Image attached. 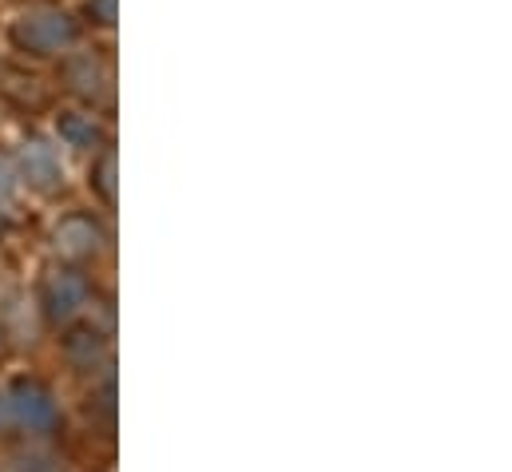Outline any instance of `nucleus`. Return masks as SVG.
Instances as JSON below:
<instances>
[{"instance_id": "nucleus-10", "label": "nucleus", "mask_w": 512, "mask_h": 472, "mask_svg": "<svg viewBox=\"0 0 512 472\" xmlns=\"http://www.w3.org/2000/svg\"><path fill=\"white\" fill-rule=\"evenodd\" d=\"M16 472H64V465L56 457H48V453H20Z\"/></svg>"}, {"instance_id": "nucleus-6", "label": "nucleus", "mask_w": 512, "mask_h": 472, "mask_svg": "<svg viewBox=\"0 0 512 472\" xmlns=\"http://www.w3.org/2000/svg\"><path fill=\"white\" fill-rule=\"evenodd\" d=\"M68 80H72V88L80 92V96H100L104 92V84H108V76H104V64L92 56V52H80V56H72L68 60Z\"/></svg>"}, {"instance_id": "nucleus-8", "label": "nucleus", "mask_w": 512, "mask_h": 472, "mask_svg": "<svg viewBox=\"0 0 512 472\" xmlns=\"http://www.w3.org/2000/svg\"><path fill=\"white\" fill-rule=\"evenodd\" d=\"M80 350L88 354L80 365H92L96 357H104V338H100L96 330H92V334H88V330H80V334H72V338H68V354H80Z\"/></svg>"}, {"instance_id": "nucleus-7", "label": "nucleus", "mask_w": 512, "mask_h": 472, "mask_svg": "<svg viewBox=\"0 0 512 472\" xmlns=\"http://www.w3.org/2000/svg\"><path fill=\"white\" fill-rule=\"evenodd\" d=\"M60 139H64L68 147H92V143L104 139V131H100V123L92 116L68 112V116H60Z\"/></svg>"}, {"instance_id": "nucleus-5", "label": "nucleus", "mask_w": 512, "mask_h": 472, "mask_svg": "<svg viewBox=\"0 0 512 472\" xmlns=\"http://www.w3.org/2000/svg\"><path fill=\"white\" fill-rule=\"evenodd\" d=\"M56 242H60V250H64V254H72V258H88V254H96V250H100L104 231H100L92 219L72 215V219H64V223H60Z\"/></svg>"}, {"instance_id": "nucleus-12", "label": "nucleus", "mask_w": 512, "mask_h": 472, "mask_svg": "<svg viewBox=\"0 0 512 472\" xmlns=\"http://www.w3.org/2000/svg\"><path fill=\"white\" fill-rule=\"evenodd\" d=\"M0 425H8V393H0Z\"/></svg>"}, {"instance_id": "nucleus-11", "label": "nucleus", "mask_w": 512, "mask_h": 472, "mask_svg": "<svg viewBox=\"0 0 512 472\" xmlns=\"http://www.w3.org/2000/svg\"><path fill=\"white\" fill-rule=\"evenodd\" d=\"M12 191H16V171H12V163L0 155V203H4Z\"/></svg>"}, {"instance_id": "nucleus-4", "label": "nucleus", "mask_w": 512, "mask_h": 472, "mask_svg": "<svg viewBox=\"0 0 512 472\" xmlns=\"http://www.w3.org/2000/svg\"><path fill=\"white\" fill-rule=\"evenodd\" d=\"M24 179H28L32 187H40V191H52V187H60V179H64L60 155H56L48 143L32 139V143L24 147Z\"/></svg>"}, {"instance_id": "nucleus-3", "label": "nucleus", "mask_w": 512, "mask_h": 472, "mask_svg": "<svg viewBox=\"0 0 512 472\" xmlns=\"http://www.w3.org/2000/svg\"><path fill=\"white\" fill-rule=\"evenodd\" d=\"M88 282L80 278V274H72V270H60V274H52L48 278V286H44V306H48V318L52 322H72L84 306H88Z\"/></svg>"}, {"instance_id": "nucleus-2", "label": "nucleus", "mask_w": 512, "mask_h": 472, "mask_svg": "<svg viewBox=\"0 0 512 472\" xmlns=\"http://www.w3.org/2000/svg\"><path fill=\"white\" fill-rule=\"evenodd\" d=\"M8 421L28 433H52L60 425V405L40 381H16L8 389Z\"/></svg>"}, {"instance_id": "nucleus-9", "label": "nucleus", "mask_w": 512, "mask_h": 472, "mask_svg": "<svg viewBox=\"0 0 512 472\" xmlns=\"http://www.w3.org/2000/svg\"><path fill=\"white\" fill-rule=\"evenodd\" d=\"M96 187H100V195L112 203L116 199V155L108 151V155H100V167H96Z\"/></svg>"}, {"instance_id": "nucleus-1", "label": "nucleus", "mask_w": 512, "mask_h": 472, "mask_svg": "<svg viewBox=\"0 0 512 472\" xmlns=\"http://www.w3.org/2000/svg\"><path fill=\"white\" fill-rule=\"evenodd\" d=\"M76 36H80V24L56 4L24 8L8 28L12 48L24 52V56H60V52H68L76 44Z\"/></svg>"}]
</instances>
